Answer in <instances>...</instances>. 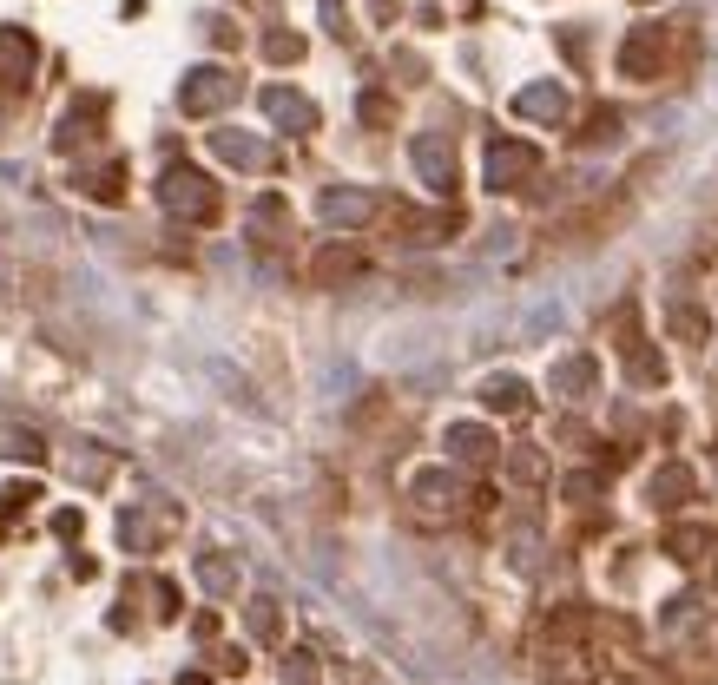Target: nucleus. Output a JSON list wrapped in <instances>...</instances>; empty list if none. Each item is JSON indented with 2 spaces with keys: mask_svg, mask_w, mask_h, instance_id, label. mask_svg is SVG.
I'll return each mask as SVG.
<instances>
[{
  "mask_svg": "<svg viewBox=\"0 0 718 685\" xmlns=\"http://www.w3.org/2000/svg\"><path fill=\"white\" fill-rule=\"evenodd\" d=\"M481 402L501 409V415H514L527 402V389H521V376H488V383H481Z\"/></svg>",
  "mask_w": 718,
  "mask_h": 685,
  "instance_id": "16",
  "label": "nucleus"
},
{
  "mask_svg": "<svg viewBox=\"0 0 718 685\" xmlns=\"http://www.w3.org/2000/svg\"><path fill=\"white\" fill-rule=\"evenodd\" d=\"M40 66V47H33L27 27H0V93H20Z\"/></svg>",
  "mask_w": 718,
  "mask_h": 685,
  "instance_id": "8",
  "label": "nucleus"
},
{
  "mask_svg": "<svg viewBox=\"0 0 718 685\" xmlns=\"http://www.w3.org/2000/svg\"><path fill=\"white\" fill-rule=\"evenodd\" d=\"M369 14H376V20H396V0H369Z\"/></svg>",
  "mask_w": 718,
  "mask_h": 685,
  "instance_id": "25",
  "label": "nucleus"
},
{
  "mask_svg": "<svg viewBox=\"0 0 718 685\" xmlns=\"http://www.w3.org/2000/svg\"><path fill=\"white\" fill-rule=\"evenodd\" d=\"M284 685H323L317 659H310V653H290V659H284Z\"/></svg>",
  "mask_w": 718,
  "mask_h": 685,
  "instance_id": "21",
  "label": "nucleus"
},
{
  "mask_svg": "<svg viewBox=\"0 0 718 685\" xmlns=\"http://www.w3.org/2000/svg\"><path fill=\"white\" fill-rule=\"evenodd\" d=\"M178 685H211V679H205V672H185V679H178Z\"/></svg>",
  "mask_w": 718,
  "mask_h": 685,
  "instance_id": "26",
  "label": "nucleus"
},
{
  "mask_svg": "<svg viewBox=\"0 0 718 685\" xmlns=\"http://www.w3.org/2000/svg\"><path fill=\"white\" fill-rule=\"evenodd\" d=\"M317 14H323V27H330L336 40L350 33V14H343V0H317Z\"/></svg>",
  "mask_w": 718,
  "mask_h": 685,
  "instance_id": "23",
  "label": "nucleus"
},
{
  "mask_svg": "<svg viewBox=\"0 0 718 685\" xmlns=\"http://www.w3.org/2000/svg\"><path fill=\"white\" fill-rule=\"evenodd\" d=\"M409 159H415V172H422V185H429L435 198L455 192V145H448V132H415Z\"/></svg>",
  "mask_w": 718,
  "mask_h": 685,
  "instance_id": "4",
  "label": "nucleus"
},
{
  "mask_svg": "<svg viewBox=\"0 0 718 685\" xmlns=\"http://www.w3.org/2000/svg\"><path fill=\"white\" fill-rule=\"evenodd\" d=\"M534 172H541V152H534V145H521V139L488 145V192H521Z\"/></svg>",
  "mask_w": 718,
  "mask_h": 685,
  "instance_id": "3",
  "label": "nucleus"
},
{
  "mask_svg": "<svg viewBox=\"0 0 718 685\" xmlns=\"http://www.w3.org/2000/svg\"><path fill=\"white\" fill-rule=\"evenodd\" d=\"M251 633H257V639H277V633H284V613H277V600H251Z\"/></svg>",
  "mask_w": 718,
  "mask_h": 685,
  "instance_id": "19",
  "label": "nucleus"
},
{
  "mask_svg": "<svg viewBox=\"0 0 718 685\" xmlns=\"http://www.w3.org/2000/svg\"><path fill=\"white\" fill-rule=\"evenodd\" d=\"M317 218H323V224H343V231H356V224L383 218V205H376V192H363V185H330V192L317 198Z\"/></svg>",
  "mask_w": 718,
  "mask_h": 685,
  "instance_id": "6",
  "label": "nucleus"
},
{
  "mask_svg": "<svg viewBox=\"0 0 718 685\" xmlns=\"http://www.w3.org/2000/svg\"><path fill=\"white\" fill-rule=\"evenodd\" d=\"M363 119H369V126H389V119H396V106H389L383 93H363Z\"/></svg>",
  "mask_w": 718,
  "mask_h": 685,
  "instance_id": "24",
  "label": "nucleus"
},
{
  "mask_svg": "<svg viewBox=\"0 0 718 685\" xmlns=\"http://www.w3.org/2000/svg\"><path fill=\"white\" fill-rule=\"evenodd\" d=\"M264 60H304V40H297V33H264Z\"/></svg>",
  "mask_w": 718,
  "mask_h": 685,
  "instance_id": "20",
  "label": "nucleus"
},
{
  "mask_svg": "<svg viewBox=\"0 0 718 685\" xmlns=\"http://www.w3.org/2000/svg\"><path fill=\"white\" fill-rule=\"evenodd\" d=\"M159 205L172 211V218H185V224H211L218 218V185H211V172H198V165H165L159 172Z\"/></svg>",
  "mask_w": 718,
  "mask_h": 685,
  "instance_id": "1",
  "label": "nucleus"
},
{
  "mask_svg": "<svg viewBox=\"0 0 718 685\" xmlns=\"http://www.w3.org/2000/svg\"><path fill=\"white\" fill-rule=\"evenodd\" d=\"M409 501H415V514L442 521V514H455V501H462V481L448 475V468H429V475L409 481Z\"/></svg>",
  "mask_w": 718,
  "mask_h": 685,
  "instance_id": "10",
  "label": "nucleus"
},
{
  "mask_svg": "<svg viewBox=\"0 0 718 685\" xmlns=\"http://www.w3.org/2000/svg\"><path fill=\"white\" fill-rule=\"evenodd\" d=\"M211 152H218L224 165H238V172H271V165H277L271 139H257V132H238V126H218V132H211Z\"/></svg>",
  "mask_w": 718,
  "mask_h": 685,
  "instance_id": "7",
  "label": "nucleus"
},
{
  "mask_svg": "<svg viewBox=\"0 0 718 685\" xmlns=\"http://www.w3.org/2000/svg\"><path fill=\"white\" fill-rule=\"evenodd\" d=\"M198 580H205L211 593H231V587H238V567H231V560H218V554H205V560H198Z\"/></svg>",
  "mask_w": 718,
  "mask_h": 685,
  "instance_id": "18",
  "label": "nucleus"
},
{
  "mask_svg": "<svg viewBox=\"0 0 718 685\" xmlns=\"http://www.w3.org/2000/svg\"><path fill=\"white\" fill-rule=\"evenodd\" d=\"M593 383V363H560L554 369V389H587Z\"/></svg>",
  "mask_w": 718,
  "mask_h": 685,
  "instance_id": "22",
  "label": "nucleus"
},
{
  "mask_svg": "<svg viewBox=\"0 0 718 685\" xmlns=\"http://www.w3.org/2000/svg\"><path fill=\"white\" fill-rule=\"evenodd\" d=\"M448 455L475 468V462H488V455H495V435L475 429V422H455V429H448Z\"/></svg>",
  "mask_w": 718,
  "mask_h": 685,
  "instance_id": "13",
  "label": "nucleus"
},
{
  "mask_svg": "<svg viewBox=\"0 0 718 685\" xmlns=\"http://www.w3.org/2000/svg\"><path fill=\"white\" fill-rule=\"evenodd\" d=\"M350 277H363V251H356V244H323L317 251V284L336 290V284H350Z\"/></svg>",
  "mask_w": 718,
  "mask_h": 685,
  "instance_id": "12",
  "label": "nucleus"
},
{
  "mask_svg": "<svg viewBox=\"0 0 718 685\" xmlns=\"http://www.w3.org/2000/svg\"><path fill=\"white\" fill-rule=\"evenodd\" d=\"M514 112H521V119H560V112H567V93H560V86H527V93H514Z\"/></svg>",
  "mask_w": 718,
  "mask_h": 685,
  "instance_id": "15",
  "label": "nucleus"
},
{
  "mask_svg": "<svg viewBox=\"0 0 718 685\" xmlns=\"http://www.w3.org/2000/svg\"><path fill=\"white\" fill-rule=\"evenodd\" d=\"M73 185H80L86 198H99V205H119V192H126V165H119V159L80 165V172H73Z\"/></svg>",
  "mask_w": 718,
  "mask_h": 685,
  "instance_id": "11",
  "label": "nucleus"
},
{
  "mask_svg": "<svg viewBox=\"0 0 718 685\" xmlns=\"http://www.w3.org/2000/svg\"><path fill=\"white\" fill-rule=\"evenodd\" d=\"M231 99H238V73H231V66H192L185 86H178V106L192 112V119H211V112L231 106Z\"/></svg>",
  "mask_w": 718,
  "mask_h": 685,
  "instance_id": "2",
  "label": "nucleus"
},
{
  "mask_svg": "<svg viewBox=\"0 0 718 685\" xmlns=\"http://www.w3.org/2000/svg\"><path fill=\"white\" fill-rule=\"evenodd\" d=\"M257 106H264V119H271L277 132H317V126H323L317 99H304L297 86H264V93H257Z\"/></svg>",
  "mask_w": 718,
  "mask_h": 685,
  "instance_id": "5",
  "label": "nucleus"
},
{
  "mask_svg": "<svg viewBox=\"0 0 718 685\" xmlns=\"http://www.w3.org/2000/svg\"><path fill=\"white\" fill-rule=\"evenodd\" d=\"M653 60H659V27H639L633 40H626V53H620V73H626V80H646Z\"/></svg>",
  "mask_w": 718,
  "mask_h": 685,
  "instance_id": "14",
  "label": "nucleus"
},
{
  "mask_svg": "<svg viewBox=\"0 0 718 685\" xmlns=\"http://www.w3.org/2000/svg\"><path fill=\"white\" fill-rule=\"evenodd\" d=\"M99 119H106V93H80V99H73V112L60 119V132H53V145H60V152L93 145L99 139Z\"/></svg>",
  "mask_w": 718,
  "mask_h": 685,
  "instance_id": "9",
  "label": "nucleus"
},
{
  "mask_svg": "<svg viewBox=\"0 0 718 685\" xmlns=\"http://www.w3.org/2000/svg\"><path fill=\"white\" fill-rule=\"evenodd\" d=\"M0 455H14V462H40L47 442H40L33 429H0Z\"/></svg>",
  "mask_w": 718,
  "mask_h": 685,
  "instance_id": "17",
  "label": "nucleus"
}]
</instances>
